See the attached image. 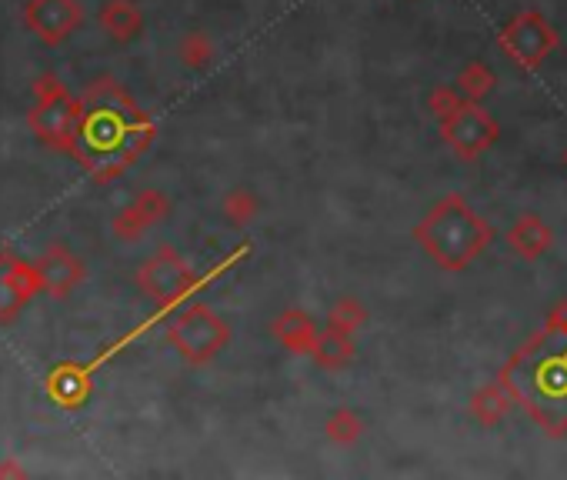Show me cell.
<instances>
[{
  "mask_svg": "<svg viewBox=\"0 0 567 480\" xmlns=\"http://www.w3.org/2000/svg\"><path fill=\"white\" fill-rule=\"evenodd\" d=\"M224 214L231 224H247V220H254L257 200L251 190H231V194L224 197Z\"/></svg>",
  "mask_w": 567,
  "mask_h": 480,
  "instance_id": "7402d4cb",
  "label": "cell"
},
{
  "mask_svg": "<svg viewBox=\"0 0 567 480\" xmlns=\"http://www.w3.org/2000/svg\"><path fill=\"white\" fill-rule=\"evenodd\" d=\"M511 397L551 434L567 430V320H551L504 370Z\"/></svg>",
  "mask_w": 567,
  "mask_h": 480,
  "instance_id": "7a4b0ae2",
  "label": "cell"
},
{
  "mask_svg": "<svg viewBox=\"0 0 567 480\" xmlns=\"http://www.w3.org/2000/svg\"><path fill=\"white\" fill-rule=\"evenodd\" d=\"M41 290L37 264L11 254V250H0V327L14 324Z\"/></svg>",
  "mask_w": 567,
  "mask_h": 480,
  "instance_id": "9c48e42d",
  "label": "cell"
},
{
  "mask_svg": "<svg viewBox=\"0 0 567 480\" xmlns=\"http://www.w3.org/2000/svg\"><path fill=\"white\" fill-rule=\"evenodd\" d=\"M324 430H327V437H331L334 444H354V440L364 434V424H361V417H357L354 410L341 407V410H334V414L327 417Z\"/></svg>",
  "mask_w": 567,
  "mask_h": 480,
  "instance_id": "ac0fdd59",
  "label": "cell"
},
{
  "mask_svg": "<svg viewBox=\"0 0 567 480\" xmlns=\"http://www.w3.org/2000/svg\"><path fill=\"white\" fill-rule=\"evenodd\" d=\"M167 344L191 367H201V364H211V360L231 344V327L207 304H187L181 314L167 324Z\"/></svg>",
  "mask_w": 567,
  "mask_h": 480,
  "instance_id": "5b68a950",
  "label": "cell"
},
{
  "mask_svg": "<svg viewBox=\"0 0 567 480\" xmlns=\"http://www.w3.org/2000/svg\"><path fill=\"white\" fill-rule=\"evenodd\" d=\"M21 20L44 47H61L84 27L87 14L81 0H27Z\"/></svg>",
  "mask_w": 567,
  "mask_h": 480,
  "instance_id": "ba28073f",
  "label": "cell"
},
{
  "mask_svg": "<svg viewBox=\"0 0 567 480\" xmlns=\"http://www.w3.org/2000/svg\"><path fill=\"white\" fill-rule=\"evenodd\" d=\"M441 134L457 157L477 160L484 150L494 147V140L501 130H497L494 117L487 114V110H481L471 97H467V100H457V104L441 117Z\"/></svg>",
  "mask_w": 567,
  "mask_h": 480,
  "instance_id": "52a82bcc",
  "label": "cell"
},
{
  "mask_svg": "<svg viewBox=\"0 0 567 480\" xmlns=\"http://www.w3.org/2000/svg\"><path fill=\"white\" fill-rule=\"evenodd\" d=\"M457 87H461L464 94L471 97V100H477V97L487 94V90L494 87V74H491V67H484L481 60H474V64L467 67L461 77H457Z\"/></svg>",
  "mask_w": 567,
  "mask_h": 480,
  "instance_id": "ffe728a7",
  "label": "cell"
},
{
  "mask_svg": "<svg viewBox=\"0 0 567 480\" xmlns=\"http://www.w3.org/2000/svg\"><path fill=\"white\" fill-rule=\"evenodd\" d=\"M551 244H554L551 227H547L544 220L534 217V214H524L511 230H507V247H511L514 254L524 257V260L544 257L547 250H551Z\"/></svg>",
  "mask_w": 567,
  "mask_h": 480,
  "instance_id": "5bb4252c",
  "label": "cell"
},
{
  "mask_svg": "<svg viewBox=\"0 0 567 480\" xmlns=\"http://www.w3.org/2000/svg\"><path fill=\"white\" fill-rule=\"evenodd\" d=\"M367 320V314H364V307L357 304L354 297H341L334 304V310H331V324L327 327H337V330H347V334H351V330H357Z\"/></svg>",
  "mask_w": 567,
  "mask_h": 480,
  "instance_id": "44dd1931",
  "label": "cell"
},
{
  "mask_svg": "<svg viewBox=\"0 0 567 480\" xmlns=\"http://www.w3.org/2000/svg\"><path fill=\"white\" fill-rule=\"evenodd\" d=\"M81 114V97H74L57 74H41L34 80V107L27 110V127L44 147L71 157L77 130H81Z\"/></svg>",
  "mask_w": 567,
  "mask_h": 480,
  "instance_id": "277c9868",
  "label": "cell"
},
{
  "mask_svg": "<svg viewBox=\"0 0 567 480\" xmlns=\"http://www.w3.org/2000/svg\"><path fill=\"white\" fill-rule=\"evenodd\" d=\"M274 337L291 350V354H314V344H317V327L314 320L304 314V310H287V314L277 317L274 324Z\"/></svg>",
  "mask_w": 567,
  "mask_h": 480,
  "instance_id": "9a60e30c",
  "label": "cell"
},
{
  "mask_svg": "<svg viewBox=\"0 0 567 480\" xmlns=\"http://www.w3.org/2000/svg\"><path fill=\"white\" fill-rule=\"evenodd\" d=\"M97 20L107 30V37L117 40V44H131L144 30V10L134 0H107Z\"/></svg>",
  "mask_w": 567,
  "mask_h": 480,
  "instance_id": "4fadbf2b",
  "label": "cell"
},
{
  "mask_svg": "<svg viewBox=\"0 0 567 480\" xmlns=\"http://www.w3.org/2000/svg\"><path fill=\"white\" fill-rule=\"evenodd\" d=\"M34 264H37V274H41L44 294H51L54 300L71 297V290L81 287L87 277V264L64 244H51Z\"/></svg>",
  "mask_w": 567,
  "mask_h": 480,
  "instance_id": "8fae6325",
  "label": "cell"
},
{
  "mask_svg": "<svg viewBox=\"0 0 567 480\" xmlns=\"http://www.w3.org/2000/svg\"><path fill=\"white\" fill-rule=\"evenodd\" d=\"M167 214H171V200H167L161 190H141L131 204H127L121 214L114 217V237L117 240H137V237H144L147 230L157 227L161 220H167Z\"/></svg>",
  "mask_w": 567,
  "mask_h": 480,
  "instance_id": "7c38bea8",
  "label": "cell"
},
{
  "mask_svg": "<svg viewBox=\"0 0 567 480\" xmlns=\"http://www.w3.org/2000/svg\"><path fill=\"white\" fill-rule=\"evenodd\" d=\"M354 357V340L347 330H337V327H327L314 344V360L327 370H337L344 367L347 360Z\"/></svg>",
  "mask_w": 567,
  "mask_h": 480,
  "instance_id": "2e32d148",
  "label": "cell"
},
{
  "mask_svg": "<svg viewBox=\"0 0 567 480\" xmlns=\"http://www.w3.org/2000/svg\"><path fill=\"white\" fill-rule=\"evenodd\" d=\"M414 237L434 264H441L444 270H464L491 244V227L467 207L464 197L451 194L427 210Z\"/></svg>",
  "mask_w": 567,
  "mask_h": 480,
  "instance_id": "3957f363",
  "label": "cell"
},
{
  "mask_svg": "<svg viewBox=\"0 0 567 480\" xmlns=\"http://www.w3.org/2000/svg\"><path fill=\"white\" fill-rule=\"evenodd\" d=\"M137 287H141V294L151 297L157 307H174L177 300L191 294L194 270L187 267V260L177 254L174 247H161L137 270Z\"/></svg>",
  "mask_w": 567,
  "mask_h": 480,
  "instance_id": "8992f818",
  "label": "cell"
},
{
  "mask_svg": "<svg viewBox=\"0 0 567 480\" xmlns=\"http://www.w3.org/2000/svg\"><path fill=\"white\" fill-rule=\"evenodd\" d=\"M554 44H557L554 30L547 27V20L541 14H531V10L521 17H514L501 34V47L527 70H534L541 64Z\"/></svg>",
  "mask_w": 567,
  "mask_h": 480,
  "instance_id": "30bf717a",
  "label": "cell"
},
{
  "mask_svg": "<svg viewBox=\"0 0 567 480\" xmlns=\"http://www.w3.org/2000/svg\"><path fill=\"white\" fill-rule=\"evenodd\" d=\"M177 57H181V64L191 67V70L207 67V64H211V57H214L211 37H207L204 30H187V34L181 37V44H177Z\"/></svg>",
  "mask_w": 567,
  "mask_h": 480,
  "instance_id": "e0dca14e",
  "label": "cell"
},
{
  "mask_svg": "<svg viewBox=\"0 0 567 480\" xmlns=\"http://www.w3.org/2000/svg\"><path fill=\"white\" fill-rule=\"evenodd\" d=\"M81 130L74 160L97 184H111L151 147L154 124L114 77H97L81 94Z\"/></svg>",
  "mask_w": 567,
  "mask_h": 480,
  "instance_id": "6da1fadb",
  "label": "cell"
},
{
  "mask_svg": "<svg viewBox=\"0 0 567 480\" xmlns=\"http://www.w3.org/2000/svg\"><path fill=\"white\" fill-rule=\"evenodd\" d=\"M507 407H511V394H501L497 387H487L474 397V414L484 424H497L507 414Z\"/></svg>",
  "mask_w": 567,
  "mask_h": 480,
  "instance_id": "d6986e66",
  "label": "cell"
}]
</instances>
